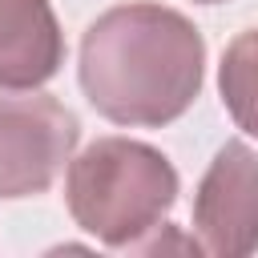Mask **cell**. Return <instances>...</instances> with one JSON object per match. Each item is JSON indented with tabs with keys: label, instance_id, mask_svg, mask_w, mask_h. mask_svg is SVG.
Returning <instances> with one entry per match:
<instances>
[{
	"label": "cell",
	"instance_id": "6da1fadb",
	"mask_svg": "<svg viewBox=\"0 0 258 258\" xmlns=\"http://www.w3.org/2000/svg\"><path fill=\"white\" fill-rule=\"evenodd\" d=\"M202 32L161 4H117L81 40V89L117 125H169L202 89Z\"/></svg>",
	"mask_w": 258,
	"mask_h": 258
},
{
	"label": "cell",
	"instance_id": "7a4b0ae2",
	"mask_svg": "<svg viewBox=\"0 0 258 258\" xmlns=\"http://www.w3.org/2000/svg\"><path fill=\"white\" fill-rule=\"evenodd\" d=\"M64 198L73 222L113 250H133L177 202L173 165L145 141L97 137L69 161Z\"/></svg>",
	"mask_w": 258,
	"mask_h": 258
},
{
	"label": "cell",
	"instance_id": "3957f363",
	"mask_svg": "<svg viewBox=\"0 0 258 258\" xmlns=\"http://www.w3.org/2000/svg\"><path fill=\"white\" fill-rule=\"evenodd\" d=\"M77 117L48 93L0 85V198L44 194L73 161Z\"/></svg>",
	"mask_w": 258,
	"mask_h": 258
},
{
	"label": "cell",
	"instance_id": "277c9868",
	"mask_svg": "<svg viewBox=\"0 0 258 258\" xmlns=\"http://www.w3.org/2000/svg\"><path fill=\"white\" fill-rule=\"evenodd\" d=\"M194 234L214 258H246L258 250V157L242 141H226L194 194Z\"/></svg>",
	"mask_w": 258,
	"mask_h": 258
},
{
	"label": "cell",
	"instance_id": "5b68a950",
	"mask_svg": "<svg viewBox=\"0 0 258 258\" xmlns=\"http://www.w3.org/2000/svg\"><path fill=\"white\" fill-rule=\"evenodd\" d=\"M64 60L48 0H0V85L36 89Z\"/></svg>",
	"mask_w": 258,
	"mask_h": 258
},
{
	"label": "cell",
	"instance_id": "8992f818",
	"mask_svg": "<svg viewBox=\"0 0 258 258\" xmlns=\"http://www.w3.org/2000/svg\"><path fill=\"white\" fill-rule=\"evenodd\" d=\"M218 85H222V105L230 109L234 125L258 137V28L230 40Z\"/></svg>",
	"mask_w": 258,
	"mask_h": 258
},
{
	"label": "cell",
	"instance_id": "52a82bcc",
	"mask_svg": "<svg viewBox=\"0 0 258 258\" xmlns=\"http://www.w3.org/2000/svg\"><path fill=\"white\" fill-rule=\"evenodd\" d=\"M198 4H222V0H198Z\"/></svg>",
	"mask_w": 258,
	"mask_h": 258
}]
</instances>
